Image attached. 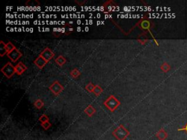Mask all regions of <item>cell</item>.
<instances>
[{"instance_id":"21","label":"cell","mask_w":187,"mask_h":140,"mask_svg":"<svg viewBox=\"0 0 187 140\" xmlns=\"http://www.w3.org/2000/svg\"><path fill=\"white\" fill-rule=\"evenodd\" d=\"M42 126H43V128L45 129V130H48V129L50 128V126H51V124H50V123L49 121L48 122H45V123H43L41 124Z\"/></svg>"},{"instance_id":"1","label":"cell","mask_w":187,"mask_h":140,"mask_svg":"<svg viewBox=\"0 0 187 140\" xmlns=\"http://www.w3.org/2000/svg\"><path fill=\"white\" fill-rule=\"evenodd\" d=\"M112 134L117 140H126L130 135V131L123 125H120L113 131Z\"/></svg>"},{"instance_id":"35","label":"cell","mask_w":187,"mask_h":140,"mask_svg":"<svg viewBox=\"0 0 187 140\" xmlns=\"http://www.w3.org/2000/svg\"><path fill=\"white\" fill-rule=\"evenodd\" d=\"M64 24H65L64 21H61V25H64Z\"/></svg>"},{"instance_id":"16","label":"cell","mask_w":187,"mask_h":140,"mask_svg":"<svg viewBox=\"0 0 187 140\" xmlns=\"http://www.w3.org/2000/svg\"><path fill=\"white\" fill-rule=\"evenodd\" d=\"M6 49H7V51H8V53L11 52L13 50H15L16 47L14 46L13 44H12V43L10 42V43H7L6 44Z\"/></svg>"},{"instance_id":"14","label":"cell","mask_w":187,"mask_h":140,"mask_svg":"<svg viewBox=\"0 0 187 140\" xmlns=\"http://www.w3.org/2000/svg\"><path fill=\"white\" fill-rule=\"evenodd\" d=\"M160 68L163 72H164V73H168L169 71L170 70V69H171V67H170V65L168 63L164 62L161 65Z\"/></svg>"},{"instance_id":"3","label":"cell","mask_w":187,"mask_h":140,"mask_svg":"<svg viewBox=\"0 0 187 140\" xmlns=\"http://www.w3.org/2000/svg\"><path fill=\"white\" fill-rule=\"evenodd\" d=\"M1 71L8 78L11 77L14 74L16 73V67L12 66V64L10 62H8L6 65H5V66L2 68Z\"/></svg>"},{"instance_id":"25","label":"cell","mask_w":187,"mask_h":140,"mask_svg":"<svg viewBox=\"0 0 187 140\" xmlns=\"http://www.w3.org/2000/svg\"><path fill=\"white\" fill-rule=\"evenodd\" d=\"M100 24H102V21H97V26H99V25H100Z\"/></svg>"},{"instance_id":"33","label":"cell","mask_w":187,"mask_h":140,"mask_svg":"<svg viewBox=\"0 0 187 140\" xmlns=\"http://www.w3.org/2000/svg\"><path fill=\"white\" fill-rule=\"evenodd\" d=\"M14 31H15V29H13V28L10 29V32H14Z\"/></svg>"},{"instance_id":"8","label":"cell","mask_w":187,"mask_h":140,"mask_svg":"<svg viewBox=\"0 0 187 140\" xmlns=\"http://www.w3.org/2000/svg\"><path fill=\"white\" fill-rule=\"evenodd\" d=\"M15 67H16V73L19 74V75H21V74H22L23 72H24L25 71L27 70V67L25 66V65L23 64V63H21V62L18 63V64L16 65Z\"/></svg>"},{"instance_id":"6","label":"cell","mask_w":187,"mask_h":140,"mask_svg":"<svg viewBox=\"0 0 187 140\" xmlns=\"http://www.w3.org/2000/svg\"><path fill=\"white\" fill-rule=\"evenodd\" d=\"M21 56H22L21 53L16 48L15 50H12V51L8 53V56L9 57V59H10V60H11L12 61H13V62H16L18 59H19Z\"/></svg>"},{"instance_id":"15","label":"cell","mask_w":187,"mask_h":140,"mask_svg":"<svg viewBox=\"0 0 187 140\" xmlns=\"http://www.w3.org/2000/svg\"><path fill=\"white\" fill-rule=\"evenodd\" d=\"M93 93L94 94V95H96L97 96H99L102 93V88L99 85H95V88L94 89Z\"/></svg>"},{"instance_id":"22","label":"cell","mask_w":187,"mask_h":140,"mask_svg":"<svg viewBox=\"0 0 187 140\" xmlns=\"http://www.w3.org/2000/svg\"><path fill=\"white\" fill-rule=\"evenodd\" d=\"M178 131H185L187 134V123H186V124H185V125L182 128H178Z\"/></svg>"},{"instance_id":"31","label":"cell","mask_w":187,"mask_h":140,"mask_svg":"<svg viewBox=\"0 0 187 140\" xmlns=\"http://www.w3.org/2000/svg\"><path fill=\"white\" fill-rule=\"evenodd\" d=\"M64 32H65V29L61 28V33H64Z\"/></svg>"},{"instance_id":"20","label":"cell","mask_w":187,"mask_h":140,"mask_svg":"<svg viewBox=\"0 0 187 140\" xmlns=\"http://www.w3.org/2000/svg\"><path fill=\"white\" fill-rule=\"evenodd\" d=\"M94 88H95V85H94L92 83H88L86 86V89L88 92H93Z\"/></svg>"},{"instance_id":"28","label":"cell","mask_w":187,"mask_h":140,"mask_svg":"<svg viewBox=\"0 0 187 140\" xmlns=\"http://www.w3.org/2000/svg\"><path fill=\"white\" fill-rule=\"evenodd\" d=\"M84 29H85V32H88V29H88V26H86Z\"/></svg>"},{"instance_id":"32","label":"cell","mask_w":187,"mask_h":140,"mask_svg":"<svg viewBox=\"0 0 187 140\" xmlns=\"http://www.w3.org/2000/svg\"><path fill=\"white\" fill-rule=\"evenodd\" d=\"M29 32H31V33H32V32H33V29H32V28H30Z\"/></svg>"},{"instance_id":"26","label":"cell","mask_w":187,"mask_h":140,"mask_svg":"<svg viewBox=\"0 0 187 140\" xmlns=\"http://www.w3.org/2000/svg\"><path fill=\"white\" fill-rule=\"evenodd\" d=\"M101 17V15L99 13H97V15H96V16H95V18H97V19H99V18Z\"/></svg>"},{"instance_id":"13","label":"cell","mask_w":187,"mask_h":140,"mask_svg":"<svg viewBox=\"0 0 187 140\" xmlns=\"http://www.w3.org/2000/svg\"><path fill=\"white\" fill-rule=\"evenodd\" d=\"M66 61H67L66 59H65L64 56H59V57H57L55 59V62L57 63L58 65H59L60 67H61L62 65H64V63H66Z\"/></svg>"},{"instance_id":"23","label":"cell","mask_w":187,"mask_h":140,"mask_svg":"<svg viewBox=\"0 0 187 140\" xmlns=\"http://www.w3.org/2000/svg\"><path fill=\"white\" fill-rule=\"evenodd\" d=\"M34 25H41L42 24V21H37V20H36V21H34Z\"/></svg>"},{"instance_id":"30","label":"cell","mask_w":187,"mask_h":140,"mask_svg":"<svg viewBox=\"0 0 187 140\" xmlns=\"http://www.w3.org/2000/svg\"><path fill=\"white\" fill-rule=\"evenodd\" d=\"M49 31H50L49 28H45V32H49Z\"/></svg>"},{"instance_id":"11","label":"cell","mask_w":187,"mask_h":140,"mask_svg":"<svg viewBox=\"0 0 187 140\" xmlns=\"http://www.w3.org/2000/svg\"><path fill=\"white\" fill-rule=\"evenodd\" d=\"M85 112H86V114H88L89 117H92V116L96 112V110L92 106V105H89V106H88L86 109H85Z\"/></svg>"},{"instance_id":"34","label":"cell","mask_w":187,"mask_h":140,"mask_svg":"<svg viewBox=\"0 0 187 140\" xmlns=\"http://www.w3.org/2000/svg\"><path fill=\"white\" fill-rule=\"evenodd\" d=\"M29 30H30L29 28H26V32H29Z\"/></svg>"},{"instance_id":"12","label":"cell","mask_w":187,"mask_h":140,"mask_svg":"<svg viewBox=\"0 0 187 140\" xmlns=\"http://www.w3.org/2000/svg\"><path fill=\"white\" fill-rule=\"evenodd\" d=\"M8 53L6 49V44H5L4 42H0V56H3Z\"/></svg>"},{"instance_id":"19","label":"cell","mask_w":187,"mask_h":140,"mask_svg":"<svg viewBox=\"0 0 187 140\" xmlns=\"http://www.w3.org/2000/svg\"><path fill=\"white\" fill-rule=\"evenodd\" d=\"M39 121H40L42 123H45V122L49 121V118H48V116L46 115V114H43V115L40 117Z\"/></svg>"},{"instance_id":"4","label":"cell","mask_w":187,"mask_h":140,"mask_svg":"<svg viewBox=\"0 0 187 140\" xmlns=\"http://www.w3.org/2000/svg\"><path fill=\"white\" fill-rule=\"evenodd\" d=\"M54 55H55L54 53L53 52L50 48H47L41 53V54L40 56L41 57H43L47 62H48V61H50V60H51V59H53Z\"/></svg>"},{"instance_id":"10","label":"cell","mask_w":187,"mask_h":140,"mask_svg":"<svg viewBox=\"0 0 187 140\" xmlns=\"http://www.w3.org/2000/svg\"><path fill=\"white\" fill-rule=\"evenodd\" d=\"M140 28L143 30H148L150 32V27H151V23L148 20H143L140 22Z\"/></svg>"},{"instance_id":"9","label":"cell","mask_w":187,"mask_h":140,"mask_svg":"<svg viewBox=\"0 0 187 140\" xmlns=\"http://www.w3.org/2000/svg\"><path fill=\"white\" fill-rule=\"evenodd\" d=\"M34 63H35L40 69H43V67H45V65L48 62H47L43 57H41V56H40L39 57L37 58V59L34 61Z\"/></svg>"},{"instance_id":"17","label":"cell","mask_w":187,"mask_h":140,"mask_svg":"<svg viewBox=\"0 0 187 140\" xmlns=\"http://www.w3.org/2000/svg\"><path fill=\"white\" fill-rule=\"evenodd\" d=\"M34 106L37 107V109H41L42 107L44 106V103L40 99H37V101L34 102Z\"/></svg>"},{"instance_id":"24","label":"cell","mask_w":187,"mask_h":140,"mask_svg":"<svg viewBox=\"0 0 187 140\" xmlns=\"http://www.w3.org/2000/svg\"><path fill=\"white\" fill-rule=\"evenodd\" d=\"M76 23H77L78 25H80V24H83L82 21H81V20H78L77 21H76Z\"/></svg>"},{"instance_id":"29","label":"cell","mask_w":187,"mask_h":140,"mask_svg":"<svg viewBox=\"0 0 187 140\" xmlns=\"http://www.w3.org/2000/svg\"><path fill=\"white\" fill-rule=\"evenodd\" d=\"M89 25H92V24H93V21H92V20H89Z\"/></svg>"},{"instance_id":"27","label":"cell","mask_w":187,"mask_h":140,"mask_svg":"<svg viewBox=\"0 0 187 140\" xmlns=\"http://www.w3.org/2000/svg\"><path fill=\"white\" fill-rule=\"evenodd\" d=\"M82 30V29H81V27H78L77 28V32H81V31Z\"/></svg>"},{"instance_id":"2","label":"cell","mask_w":187,"mask_h":140,"mask_svg":"<svg viewBox=\"0 0 187 140\" xmlns=\"http://www.w3.org/2000/svg\"><path fill=\"white\" fill-rule=\"evenodd\" d=\"M104 104L105 107L108 109L109 110H110L111 112H113L116 109H117V107L121 104V102L118 100L114 96H110L108 99H107L106 101L104 102Z\"/></svg>"},{"instance_id":"5","label":"cell","mask_w":187,"mask_h":140,"mask_svg":"<svg viewBox=\"0 0 187 140\" xmlns=\"http://www.w3.org/2000/svg\"><path fill=\"white\" fill-rule=\"evenodd\" d=\"M50 91L53 92V94H54L55 95H58V94H60L63 90V86L61 85L59 82L56 81L54 82L53 84L50 86Z\"/></svg>"},{"instance_id":"7","label":"cell","mask_w":187,"mask_h":140,"mask_svg":"<svg viewBox=\"0 0 187 140\" xmlns=\"http://www.w3.org/2000/svg\"><path fill=\"white\" fill-rule=\"evenodd\" d=\"M156 136L159 140H165L168 138V134L167 131H165L164 128H161L160 130L156 134Z\"/></svg>"},{"instance_id":"18","label":"cell","mask_w":187,"mask_h":140,"mask_svg":"<svg viewBox=\"0 0 187 140\" xmlns=\"http://www.w3.org/2000/svg\"><path fill=\"white\" fill-rule=\"evenodd\" d=\"M71 75H72V77H74V78H76V77H79L80 76V74H81V72H79L78 70H77V69H75V70H73L71 72Z\"/></svg>"}]
</instances>
